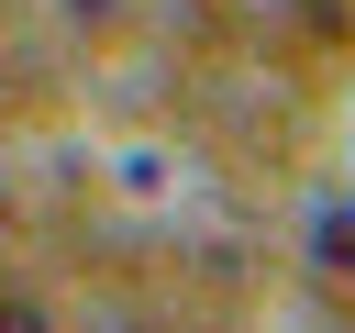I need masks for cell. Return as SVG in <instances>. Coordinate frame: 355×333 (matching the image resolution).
Here are the masks:
<instances>
[{
    "mask_svg": "<svg viewBox=\"0 0 355 333\" xmlns=\"http://www.w3.org/2000/svg\"><path fill=\"white\" fill-rule=\"evenodd\" d=\"M111 11H122V0H55V22H67V33H100Z\"/></svg>",
    "mask_w": 355,
    "mask_h": 333,
    "instance_id": "1",
    "label": "cell"
}]
</instances>
